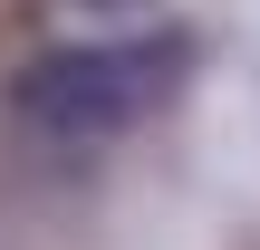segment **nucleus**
Returning a JSON list of instances; mask_svg holds the SVG:
<instances>
[{"instance_id": "nucleus-2", "label": "nucleus", "mask_w": 260, "mask_h": 250, "mask_svg": "<svg viewBox=\"0 0 260 250\" xmlns=\"http://www.w3.org/2000/svg\"><path fill=\"white\" fill-rule=\"evenodd\" d=\"M87 10H116V0H87Z\"/></svg>"}, {"instance_id": "nucleus-1", "label": "nucleus", "mask_w": 260, "mask_h": 250, "mask_svg": "<svg viewBox=\"0 0 260 250\" xmlns=\"http://www.w3.org/2000/svg\"><path fill=\"white\" fill-rule=\"evenodd\" d=\"M193 77V39L183 29H145V39H96V48H48L19 67L10 116L58 135V145H106L125 125H145L154 106H174V87Z\"/></svg>"}]
</instances>
